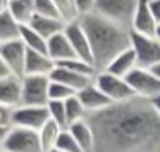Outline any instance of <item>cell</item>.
<instances>
[{"instance_id":"31","label":"cell","mask_w":160,"mask_h":152,"mask_svg":"<svg viewBox=\"0 0 160 152\" xmlns=\"http://www.w3.org/2000/svg\"><path fill=\"white\" fill-rule=\"evenodd\" d=\"M76 7H78V12H79V17L88 16V14L95 12L97 0H76Z\"/></svg>"},{"instance_id":"9","label":"cell","mask_w":160,"mask_h":152,"mask_svg":"<svg viewBox=\"0 0 160 152\" xmlns=\"http://www.w3.org/2000/svg\"><path fill=\"white\" fill-rule=\"evenodd\" d=\"M5 152H43L38 131L12 126L9 137L4 142Z\"/></svg>"},{"instance_id":"34","label":"cell","mask_w":160,"mask_h":152,"mask_svg":"<svg viewBox=\"0 0 160 152\" xmlns=\"http://www.w3.org/2000/svg\"><path fill=\"white\" fill-rule=\"evenodd\" d=\"M11 128H12V126H0V147L4 145L5 138L9 137V131H11Z\"/></svg>"},{"instance_id":"12","label":"cell","mask_w":160,"mask_h":152,"mask_svg":"<svg viewBox=\"0 0 160 152\" xmlns=\"http://www.w3.org/2000/svg\"><path fill=\"white\" fill-rule=\"evenodd\" d=\"M157 19L153 16L152 9H150L148 0H139L138 7L134 10L131 23V31L136 35H143V36H155L157 31Z\"/></svg>"},{"instance_id":"29","label":"cell","mask_w":160,"mask_h":152,"mask_svg":"<svg viewBox=\"0 0 160 152\" xmlns=\"http://www.w3.org/2000/svg\"><path fill=\"white\" fill-rule=\"evenodd\" d=\"M35 3V12L36 16L43 17H53V19H62L59 14V9L55 7L53 0H33Z\"/></svg>"},{"instance_id":"6","label":"cell","mask_w":160,"mask_h":152,"mask_svg":"<svg viewBox=\"0 0 160 152\" xmlns=\"http://www.w3.org/2000/svg\"><path fill=\"white\" fill-rule=\"evenodd\" d=\"M131 47L138 59V68L152 69L160 62V40L155 36H143V35H131Z\"/></svg>"},{"instance_id":"37","label":"cell","mask_w":160,"mask_h":152,"mask_svg":"<svg viewBox=\"0 0 160 152\" xmlns=\"http://www.w3.org/2000/svg\"><path fill=\"white\" fill-rule=\"evenodd\" d=\"M152 104H153V107H155L157 114L160 116V95H158V97H155V99L152 100Z\"/></svg>"},{"instance_id":"24","label":"cell","mask_w":160,"mask_h":152,"mask_svg":"<svg viewBox=\"0 0 160 152\" xmlns=\"http://www.w3.org/2000/svg\"><path fill=\"white\" fill-rule=\"evenodd\" d=\"M21 41L26 45L28 50H35V52H42V54H48V45L47 40L43 36H40L33 28L29 26H22L21 28Z\"/></svg>"},{"instance_id":"27","label":"cell","mask_w":160,"mask_h":152,"mask_svg":"<svg viewBox=\"0 0 160 152\" xmlns=\"http://www.w3.org/2000/svg\"><path fill=\"white\" fill-rule=\"evenodd\" d=\"M78 95L72 88L62 85V83H57L50 79V90H48V99L50 100H55V102H66L67 99Z\"/></svg>"},{"instance_id":"8","label":"cell","mask_w":160,"mask_h":152,"mask_svg":"<svg viewBox=\"0 0 160 152\" xmlns=\"http://www.w3.org/2000/svg\"><path fill=\"white\" fill-rule=\"evenodd\" d=\"M50 76H24L22 78V106H48Z\"/></svg>"},{"instance_id":"32","label":"cell","mask_w":160,"mask_h":152,"mask_svg":"<svg viewBox=\"0 0 160 152\" xmlns=\"http://www.w3.org/2000/svg\"><path fill=\"white\" fill-rule=\"evenodd\" d=\"M11 116H12V109L0 106V126H12Z\"/></svg>"},{"instance_id":"16","label":"cell","mask_w":160,"mask_h":152,"mask_svg":"<svg viewBox=\"0 0 160 152\" xmlns=\"http://www.w3.org/2000/svg\"><path fill=\"white\" fill-rule=\"evenodd\" d=\"M50 79H52V81H57V83H62V85L72 88L76 93H79L83 88H86L88 85H91L95 78H90V76H84V74H79V73L69 71V69H66V68L55 66V69H53L52 74H50Z\"/></svg>"},{"instance_id":"1","label":"cell","mask_w":160,"mask_h":152,"mask_svg":"<svg viewBox=\"0 0 160 152\" xmlns=\"http://www.w3.org/2000/svg\"><path fill=\"white\" fill-rule=\"evenodd\" d=\"M93 152H160V116L152 100L134 97L88 114Z\"/></svg>"},{"instance_id":"33","label":"cell","mask_w":160,"mask_h":152,"mask_svg":"<svg viewBox=\"0 0 160 152\" xmlns=\"http://www.w3.org/2000/svg\"><path fill=\"white\" fill-rule=\"evenodd\" d=\"M150 2V9H152L153 16H155L157 23H160V0H148Z\"/></svg>"},{"instance_id":"5","label":"cell","mask_w":160,"mask_h":152,"mask_svg":"<svg viewBox=\"0 0 160 152\" xmlns=\"http://www.w3.org/2000/svg\"><path fill=\"white\" fill-rule=\"evenodd\" d=\"M50 119L48 109L38 106H19L12 109L11 124L16 128H24V130L40 131Z\"/></svg>"},{"instance_id":"21","label":"cell","mask_w":160,"mask_h":152,"mask_svg":"<svg viewBox=\"0 0 160 152\" xmlns=\"http://www.w3.org/2000/svg\"><path fill=\"white\" fill-rule=\"evenodd\" d=\"M11 16L18 21L21 26H28L35 17V3L33 0H11Z\"/></svg>"},{"instance_id":"36","label":"cell","mask_w":160,"mask_h":152,"mask_svg":"<svg viewBox=\"0 0 160 152\" xmlns=\"http://www.w3.org/2000/svg\"><path fill=\"white\" fill-rule=\"evenodd\" d=\"M9 9H11V0H0V14L9 12Z\"/></svg>"},{"instance_id":"14","label":"cell","mask_w":160,"mask_h":152,"mask_svg":"<svg viewBox=\"0 0 160 152\" xmlns=\"http://www.w3.org/2000/svg\"><path fill=\"white\" fill-rule=\"evenodd\" d=\"M53 69H55V62L50 59L48 54L28 50L24 76H50Z\"/></svg>"},{"instance_id":"13","label":"cell","mask_w":160,"mask_h":152,"mask_svg":"<svg viewBox=\"0 0 160 152\" xmlns=\"http://www.w3.org/2000/svg\"><path fill=\"white\" fill-rule=\"evenodd\" d=\"M0 106L9 109L22 106V78L11 74L0 79Z\"/></svg>"},{"instance_id":"23","label":"cell","mask_w":160,"mask_h":152,"mask_svg":"<svg viewBox=\"0 0 160 152\" xmlns=\"http://www.w3.org/2000/svg\"><path fill=\"white\" fill-rule=\"evenodd\" d=\"M62 131H64V128L59 126L55 121H52V119L47 121V124L38 131L40 142H42V147H43V152H50V150L55 149V145H57V142H59V137H60Z\"/></svg>"},{"instance_id":"39","label":"cell","mask_w":160,"mask_h":152,"mask_svg":"<svg viewBox=\"0 0 160 152\" xmlns=\"http://www.w3.org/2000/svg\"><path fill=\"white\" fill-rule=\"evenodd\" d=\"M155 38L157 40H160V23L157 24V31H155Z\"/></svg>"},{"instance_id":"22","label":"cell","mask_w":160,"mask_h":152,"mask_svg":"<svg viewBox=\"0 0 160 152\" xmlns=\"http://www.w3.org/2000/svg\"><path fill=\"white\" fill-rule=\"evenodd\" d=\"M21 24L11 16V12L0 14V43L21 40Z\"/></svg>"},{"instance_id":"7","label":"cell","mask_w":160,"mask_h":152,"mask_svg":"<svg viewBox=\"0 0 160 152\" xmlns=\"http://www.w3.org/2000/svg\"><path fill=\"white\" fill-rule=\"evenodd\" d=\"M126 81L132 88L136 97L146 100H153L160 95V79L150 69L136 68L131 74L126 76Z\"/></svg>"},{"instance_id":"2","label":"cell","mask_w":160,"mask_h":152,"mask_svg":"<svg viewBox=\"0 0 160 152\" xmlns=\"http://www.w3.org/2000/svg\"><path fill=\"white\" fill-rule=\"evenodd\" d=\"M79 23L90 40L93 66L97 68V71H103L115 55L131 47L132 31L100 14L93 12L83 16L79 17Z\"/></svg>"},{"instance_id":"30","label":"cell","mask_w":160,"mask_h":152,"mask_svg":"<svg viewBox=\"0 0 160 152\" xmlns=\"http://www.w3.org/2000/svg\"><path fill=\"white\" fill-rule=\"evenodd\" d=\"M55 149H57V150H62V152H83V150H81V147H79V144L74 140V137L71 135V131L67 130V128L60 133Z\"/></svg>"},{"instance_id":"20","label":"cell","mask_w":160,"mask_h":152,"mask_svg":"<svg viewBox=\"0 0 160 152\" xmlns=\"http://www.w3.org/2000/svg\"><path fill=\"white\" fill-rule=\"evenodd\" d=\"M67 130L71 131V135L74 137V140L79 144L81 150L83 152H93V149H95V135H93V130H91L88 119L78 121V123L71 124Z\"/></svg>"},{"instance_id":"35","label":"cell","mask_w":160,"mask_h":152,"mask_svg":"<svg viewBox=\"0 0 160 152\" xmlns=\"http://www.w3.org/2000/svg\"><path fill=\"white\" fill-rule=\"evenodd\" d=\"M12 73L9 71V68L5 66V62L0 59V79H4V78H7V76H11Z\"/></svg>"},{"instance_id":"28","label":"cell","mask_w":160,"mask_h":152,"mask_svg":"<svg viewBox=\"0 0 160 152\" xmlns=\"http://www.w3.org/2000/svg\"><path fill=\"white\" fill-rule=\"evenodd\" d=\"M48 114H50V119L55 121L59 126H62L64 130L67 128V114H66V102H55V100H50L48 106Z\"/></svg>"},{"instance_id":"19","label":"cell","mask_w":160,"mask_h":152,"mask_svg":"<svg viewBox=\"0 0 160 152\" xmlns=\"http://www.w3.org/2000/svg\"><path fill=\"white\" fill-rule=\"evenodd\" d=\"M29 28L36 31L40 36H43L47 41L50 40L52 36L62 33L64 28H66V23L62 19H53V17H43V16H36L31 19V23L28 24Z\"/></svg>"},{"instance_id":"17","label":"cell","mask_w":160,"mask_h":152,"mask_svg":"<svg viewBox=\"0 0 160 152\" xmlns=\"http://www.w3.org/2000/svg\"><path fill=\"white\" fill-rule=\"evenodd\" d=\"M136 68H138V59H136V54H134V50H132V47H129L128 50H124L119 55H115L110 61V64H108L103 71L110 73V74H114V76H119V78H126V76L131 74Z\"/></svg>"},{"instance_id":"26","label":"cell","mask_w":160,"mask_h":152,"mask_svg":"<svg viewBox=\"0 0 160 152\" xmlns=\"http://www.w3.org/2000/svg\"><path fill=\"white\" fill-rule=\"evenodd\" d=\"M55 7L59 9V14L64 23H72L79 19V12L76 7V0H53Z\"/></svg>"},{"instance_id":"38","label":"cell","mask_w":160,"mask_h":152,"mask_svg":"<svg viewBox=\"0 0 160 152\" xmlns=\"http://www.w3.org/2000/svg\"><path fill=\"white\" fill-rule=\"evenodd\" d=\"M150 71H152V73H153V74H155V76H157V78H158V79H160V62H158V64H157V66H153V68H152V69H150Z\"/></svg>"},{"instance_id":"18","label":"cell","mask_w":160,"mask_h":152,"mask_svg":"<svg viewBox=\"0 0 160 152\" xmlns=\"http://www.w3.org/2000/svg\"><path fill=\"white\" fill-rule=\"evenodd\" d=\"M47 45H48V50H47V52H48L50 59H52L55 64L76 57L72 45H71L69 38L66 36L64 31H62V33H59V35H55V36H52L48 41H47Z\"/></svg>"},{"instance_id":"3","label":"cell","mask_w":160,"mask_h":152,"mask_svg":"<svg viewBox=\"0 0 160 152\" xmlns=\"http://www.w3.org/2000/svg\"><path fill=\"white\" fill-rule=\"evenodd\" d=\"M139 0H97L95 14L107 17L114 23L131 30L132 16Z\"/></svg>"},{"instance_id":"40","label":"cell","mask_w":160,"mask_h":152,"mask_svg":"<svg viewBox=\"0 0 160 152\" xmlns=\"http://www.w3.org/2000/svg\"><path fill=\"white\" fill-rule=\"evenodd\" d=\"M50 152H62V150H57V149H53V150H50Z\"/></svg>"},{"instance_id":"11","label":"cell","mask_w":160,"mask_h":152,"mask_svg":"<svg viewBox=\"0 0 160 152\" xmlns=\"http://www.w3.org/2000/svg\"><path fill=\"white\" fill-rule=\"evenodd\" d=\"M64 33H66V36L69 38L71 45H72V48H74L76 57H79V59H83V61L93 64V54H91L90 40H88L86 31L83 30L79 19L72 21V23H67L66 28H64ZM95 69H97V68H95Z\"/></svg>"},{"instance_id":"25","label":"cell","mask_w":160,"mask_h":152,"mask_svg":"<svg viewBox=\"0 0 160 152\" xmlns=\"http://www.w3.org/2000/svg\"><path fill=\"white\" fill-rule=\"evenodd\" d=\"M66 114H67V128H69L71 124L78 123V121H83L88 117L86 109H84V106L81 104V100L78 95H74V97H71V99L66 100Z\"/></svg>"},{"instance_id":"4","label":"cell","mask_w":160,"mask_h":152,"mask_svg":"<svg viewBox=\"0 0 160 152\" xmlns=\"http://www.w3.org/2000/svg\"><path fill=\"white\" fill-rule=\"evenodd\" d=\"M93 81L110 99L112 104L126 102V100H131L136 97L129 83L126 81V78H119V76H114L107 71H98Z\"/></svg>"},{"instance_id":"41","label":"cell","mask_w":160,"mask_h":152,"mask_svg":"<svg viewBox=\"0 0 160 152\" xmlns=\"http://www.w3.org/2000/svg\"><path fill=\"white\" fill-rule=\"evenodd\" d=\"M0 152H5V150H4V147H0Z\"/></svg>"},{"instance_id":"10","label":"cell","mask_w":160,"mask_h":152,"mask_svg":"<svg viewBox=\"0 0 160 152\" xmlns=\"http://www.w3.org/2000/svg\"><path fill=\"white\" fill-rule=\"evenodd\" d=\"M26 55H28V48H26V45L21 40L0 43V59L5 62V66L14 76L24 78Z\"/></svg>"},{"instance_id":"15","label":"cell","mask_w":160,"mask_h":152,"mask_svg":"<svg viewBox=\"0 0 160 152\" xmlns=\"http://www.w3.org/2000/svg\"><path fill=\"white\" fill-rule=\"evenodd\" d=\"M78 97H79L81 104L84 106V109H86L88 114L98 112V111L105 109V107H108L112 104L110 99L95 85V81L91 83V85H88L86 88L81 90V92L78 93Z\"/></svg>"}]
</instances>
